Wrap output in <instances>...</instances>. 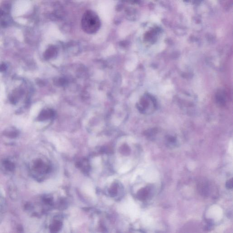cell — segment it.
Masks as SVG:
<instances>
[{
  "label": "cell",
  "mask_w": 233,
  "mask_h": 233,
  "mask_svg": "<svg viewBox=\"0 0 233 233\" xmlns=\"http://www.w3.org/2000/svg\"><path fill=\"white\" fill-rule=\"evenodd\" d=\"M28 168L32 177L38 181H42L51 170L49 163L40 158H36L31 161L28 164Z\"/></svg>",
  "instance_id": "1"
},
{
  "label": "cell",
  "mask_w": 233,
  "mask_h": 233,
  "mask_svg": "<svg viewBox=\"0 0 233 233\" xmlns=\"http://www.w3.org/2000/svg\"><path fill=\"white\" fill-rule=\"evenodd\" d=\"M82 28L88 33H94L98 30L100 22L97 15L92 11H87L85 13L82 21Z\"/></svg>",
  "instance_id": "2"
},
{
  "label": "cell",
  "mask_w": 233,
  "mask_h": 233,
  "mask_svg": "<svg viewBox=\"0 0 233 233\" xmlns=\"http://www.w3.org/2000/svg\"><path fill=\"white\" fill-rule=\"evenodd\" d=\"M20 3L21 4V5H20L18 3L16 5L15 7H14L15 10L14 12H16L17 11L16 14H18L19 13L22 14L23 12H25V10H27V9L29 7V2L27 1L26 0H21V1H19Z\"/></svg>",
  "instance_id": "3"
},
{
  "label": "cell",
  "mask_w": 233,
  "mask_h": 233,
  "mask_svg": "<svg viewBox=\"0 0 233 233\" xmlns=\"http://www.w3.org/2000/svg\"><path fill=\"white\" fill-rule=\"evenodd\" d=\"M2 167L8 172H12L15 170V164L14 162L9 159H4L2 162Z\"/></svg>",
  "instance_id": "4"
},
{
  "label": "cell",
  "mask_w": 233,
  "mask_h": 233,
  "mask_svg": "<svg viewBox=\"0 0 233 233\" xmlns=\"http://www.w3.org/2000/svg\"><path fill=\"white\" fill-rule=\"evenodd\" d=\"M62 223L58 220H55L49 226V229L51 232L56 233L61 230L62 227Z\"/></svg>",
  "instance_id": "5"
},
{
  "label": "cell",
  "mask_w": 233,
  "mask_h": 233,
  "mask_svg": "<svg viewBox=\"0 0 233 233\" xmlns=\"http://www.w3.org/2000/svg\"><path fill=\"white\" fill-rule=\"evenodd\" d=\"M149 189L147 188H143L138 192L137 196L138 200H145L148 198L149 196Z\"/></svg>",
  "instance_id": "6"
},
{
  "label": "cell",
  "mask_w": 233,
  "mask_h": 233,
  "mask_svg": "<svg viewBox=\"0 0 233 233\" xmlns=\"http://www.w3.org/2000/svg\"><path fill=\"white\" fill-rule=\"evenodd\" d=\"M52 115V112L48 110H43L40 113L38 116V119L40 121H43L48 119Z\"/></svg>",
  "instance_id": "7"
},
{
  "label": "cell",
  "mask_w": 233,
  "mask_h": 233,
  "mask_svg": "<svg viewBox=\"0 0 233 233\" xmlns=\"http://www.w3.org/2000/svg\"><path fill=\"white\" fill-rule=\"evenodd\" d=\"M118 188H119V185L118 183H113L108 190L109 194L111 196L115 197L117 195L118 192Z\"/></svg>",
  "instance_id": "8"
},
{
  "label": "cell",
  "mask_w": 233,
  "mask_h": 233,
  "mask_svg": "<svg viewBox=\"0 0 233 233\" xmlns=\"http://www.w3.org/2000/svg\"><path fill=\"white\" fill-rule=\"evenodd\" d=\"M18 132L16 130L7 131L5 132L4 134L7 137L11 138H15L17 137L18 135Z\"/></svg>",
  "instance_id": "9"
},
{
  "label": "cell",
  "mask_w": 233,
  "mask_h": 233,
  "mask_svg": "<svg viewBox=\"0 0 233 233\" xmlns=\"http://www.w3.org/2000/svg\"><path fill=\"white\" fill-rule=\"evenodd\" d=\"M56 53V50L53 48H50L48 49L47 51L44 54V57L46 59H49L51 58L55 55Z\"/></svg>",
  "instance_id": "10"
},
{
  "label": "cell",
  "mask_w": 233,
  "mask_h": 233,
  "mask_svg": "<svg viewBox=\"0 0 233 233\" xmlns=\"http://www.w3.org/2000/svg\"><path fill=\"white\" fill-rule=\"evenodd\" d=\"M5 202L3 198L0 194V216L2 215L3 211H4Z\"/></svg>",
  "instance_id": "11"
},
{
  "label": "cell",
  "mask_w": 233,
  "mask_h": 233,
  "mask_svg": "<svg viewBox=\"0 0 233 233\" xmlns=\"http://www.w3.org/2000/svg\"><path fill=\"white\" fill-rule=\"evenodd\" d=\"M226 187L228 189H232L233 188V179H230L228 180L226 183Z\"/></svg>",
  "instance_id": "12"
},
{
  "label": "cell",
  "mask_w": 233,
  "mask_h": 233,
  "mask_svg": "<svg viewBox=\"0 0 233 233\" xmlns=\"http://www.w3.org/2000/svg\"><path fill=\"white\" fill-rule=\"evenodd\" d=\"M6 69H7V66L5 64H2L0 65V72H2L5 71L6 70Z\"/></svg>",
  "instance_id": "13"
}]
</instances>
